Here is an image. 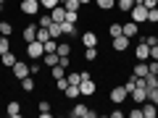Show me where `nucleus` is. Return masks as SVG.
Instances as JSON below:
<instances>
[{
    "label": "nucleus",
    "mask_w": 158,
    "mask_h": 118,
    "mask_svg": "<svg viewBox=\"0 0 158 118\" xmlns=\"http://www.w3.org/2000/svg\"><path fill=\"white\" fill-rule=\"evenodd\" d=\"M58 3H61V6H63V3H66V0H58Z\"/></svg>",
    "instance_id": "50"
},
{
    "label": "nucleus",
    "mask_w": 158,
    "mask_h": 118,
    "mask_svg": "<svg viewBox=\"0 0 158 118\" xmlns=\"http://www.w3.org/2000/svg\"><path fill=\"white\" fill-rule=\"evenodd\" d=\"M27 55L32 58V61H42V55H45V45H42L40 39H32V42H27Z\"/></svg>",
    "instance_id": "1"
},
{
    "label": "nucleus",
    "mask_w": 158,
    "mask_h": 118,
    "mask_svg": "<svg viewBox=\"0 0 158 118\" xmlns=\"http://www.w3.org/2000/svg\"><path fill=\"white\" fill-rule=\"evenodd\" d=\"M148 100L153 105H158V87H148Z\"/></svg>",
    "instance_id": "27"
},
{
    "label": "nucleus",
    "mask_w": 158,
    "mask_h": 118,
    "mask_svg": "<svg viewBox=\"0 0 158 118\" xmlns=\"http://www.w3.org/2000/svg\"><path fill=\"white\" fill-rule=\"evenodd\" d=\"M66 79H69V84H79V81H82V73H79V71H71Z\"/></svg>",
    "instance_id": "34"
},
{
    "label": "nucleus",
    "mask_w": 158,
    "mask_h": 118,
    "mask_svg": "<svg viewBox=\"0 0 158 118\" xmlns=\"http://www.w3.org/2000/svg\"><path fill=\"white\" fill-rule=\"evenodd\" d=\"M48 29H50V37H53V39H58V37H61V34H63L61 24H56V21H53V24H50V26H48Z\"/></svg>",
    "instance_id": "24"
},
{
    "label": "nucleus",
    "mask_w": 158,
    "mask_h": 118,
    "mask_svg": "<svg viewBox=\"0 0 158 118\" xmlns=\"http://www.w3.org/2000/svg\"><path fill=\"white\" fill-rule=\"evenodd\" d=\"M63 8H66V11H79V0H66Z\"/></svg>",
    "instance_id": "39"
},
{
    "label": "nucleus",
    "mask_w": 158,
    "mask_h": 118,
    "mask_svg": "<svg viewBox=\"0 0 158 118\" xmlns=\"http://www.w3.org/2000/svg\"><path fill=\"white\" fill-rule=\"evenodd\" d=\"M95 89H98V84L92 81V79L79 81V95H82V97H92V95H95Z\"/></svg>",
    "instance_id": "6"
},
{
    "label": "nucleus",
    "mask_w": 158,
    "mask_h": 118,
    "mask_svg": "<svg viewBox=\"0 0 158 118\" xmlns=\"http://www.w3.org/2000/svg\"><path fill=\"white\" fill-rule=\"evenodd\" d=\"M42 63H45V66H58V53H45V55H42Z\"/></svg>",
    "instance_id": "21"
},
{
    "label": "nucleus",
    "mask_w": 158,
    "mask_h": 118,
    "mask_svg": "<svg viewBox=\"0 0 158 118\" xmlns=\"http://www.w3.org/2000/svg\"><path fill=\"white\" fill-rule=\"evenodd\" d=\"M135 3H142V0H135Z\"/></svg>",
    "instance_id": "51"
},
{
    "label": "nucleus",
    "mask_w": 158,
    "mask_h": 118,
    "mask_svg": "<svg viewBox=\"0 0 158 118\" xmlns=\"http://www.w3.org/2000/svg\"><path fill=\"white\" fill-rule=\"evenodd\" d=\"M0 6H6V0H0Z\"/></svg>",
    "instance_id": "49"
},
{
    "label": "nucleus",
    "mask_w": 158,
    "mask_h": 118,
    "mask_svg": "<svg viewBox=\"0 0 158 118\" xmlns=\"http://www.w3.org/2000/svg\"><path fill=\"white\" fill-rule=\"evenodd\" d=\"M0 37H3V34H0Z\"/></svg>",
    "instance_id": "52"
},
{
    "label": "nucleus",
    "mask_w": 158,
    "mask_h": 118,
    "mask_svg": "<svg viewBox=\"0 0 158 118\" xmlns=\"http://www.w3.org/2000/svg\"><path fill=\"white\" fill-rule=\"evenodd\" d=\"M116 8L121 13H129L132 8H135V0H116Z\"/></svg>",
    "instance_id": "19"
},
{
    "label": "nucleus",
    "mask_w": 158,
    "mask_h": 118,
    "mask_svg": "<svg viewBox=\"0 0 158 118\" xmlns=\"http://www.w3.org/2000/svg\"><path fill=\"white\" fill-rule=\"evenodd\" d=\"M0 34H3V37H11L13 34V26L8 21H0Z\"/></svg>",
    "instance_id": "25"
},
{
    "label": "nucleus",
    "mask_w": 158,
    "mask_h": 118,
    "mask_svg": "<svg viewBox=\"0 0 158 118\" xmlns=\"http://www.w3.org/2000/svg\"><path fill=\"white\" fill-rule=\"evenodd\" d=\"M16 61H19V58L13 55L11 50H8V53H3V55H0V63H3V66H6V68H13V63H16Z\"/></svg>",
    "instance_id": "16"
},
{
    "label": "nucleus",
    "mask_w": 158,
    "mask_h": 118,
    "mask_svg": "<svg viewBox=\"0 0 158 118\" xmlns=\"http://www.w3.org/2000/svg\"><path fill=\"white\" fill-rule=\"evenodd\" d=\"M121 34H124V37H137V34H140V24H135V21H132V18H129V21H124V24H121Z\"/></svg>",
    "instance_id": "8"
},
{
    "label": "nucleus",
    "mask_w": 158,
    "mask_h": 118,
    "mask_svg": "<svg viewBox=\"0 0 158 118\" xmlns=\"http://www.w3.org/2000/svg\"><path fill=\"white\" fill-rule=\"evenodd\" d=\"M92 0H79V6H90Z\"/></svg>",
    "instance_id": "47"
},
{
    "label": "nucleus",
    "mask_w": 158,
    "mask_h": 118,
    "mask_svg": "<svg viewBox=\"0 0 158 118\" xmlns=\"http://www.w3.org/2000/svg\"><path fill=\"white\" fill-rule=\"evenodd\" d=\"M42 45H45V53H56L58 50V39H48V42H42Z\"/></svg>",
    "instance_id": "26"
},
{
    "label": "nucleus",
    "mask_w": 158,
    "mask_h": 118,
    "mask_svg": "<svg viewBox=\"0 0 158 118\" xmlns=\"http://www.w3.org/2000/svg\"><path fill=\"white\" fill-rule=\"evenodd\" d=\"M135 58H137V61H150V45H148L145 39L135 47Z\"/></svg>",
    "instance_id": "10"
},
{
    "label": "nucleus",
    "mask_w": 158,
    "mask_h": 118,
    "mask_svg": "<svg viewBox=\"0 0 158 118\" xmlns=\"http://www.w3.org/2000/svg\"><path fill=\"white\" fill-rule=\"evenodd\" d=\"M142 79H145L148 87H158V73H150V71H148V76H142Z\"/></svg>",
    "instance_id": "28"
},
{
    "label": "nucleus",
    "mask_w": 158,
    "mask_h": 118,
    "mask_svg": "<svg viewBox=\"0 0 158 118\" xmlns=\"http://www.w3.org/2000/svg\"><path fill=\"white\" fill-rule=\"evenodd\" d=\"M129 42H132L129 37H124V34H118V37H113V39H111V47H113L116 53H124L127 47H129Z\"/></svg>",
    "instance_id": "9"
},
{
    "label": "nucleus",
    "mask_w": 158,
    "mask_h": 118,
    "mask_svg": "<svg viewBox=\"0 0 158 118\" xmlns=\"http://www.w3.org/2000/svg\"><path fill=\"white\" fill-rule=\"evenodd\" d=\"M82 45L85 47H98V34L95 32H85L82 34Z\"/></svg>",
    "instance_id": "13"
},
{
    "label": "nucleus",
    "mask_w": 158,
    "mask_h": 118,
    "mask_svg": "<svg viewBox=\"0 0 158 118\" xmlns=\"http://www.w3.org/2000/svg\"><path fill=\"white\" fill-rule=\"evenodd\" d=\"M129 116H132V118H142V105H137L135 110H129Z\"/></svg>",
    "instance_id": "40"
},
{
    "label": "nucleus",
    "mask_w": 158,
    "mask_h": 118,
    "mask_svg": "<svg viewBox=\"0 0 158 118\" xmlns=\"http://www.w3.org/2000/svg\"><path fill=\"white\" fill-rule=\"evenodd\" d=\"M145 42H148V45H158V37H156V34H148V37H145Z\"/></svg>",
    "instance_id": "41"
},
{
    "label": "nucleus",
    "mask_w": 158,
    "mask_h": 118,
    "mask_svg": "<svg viewBox=\"0 0 158 118\" xmlns=\"http://www.w3.org/2000/svg\"><path fill=\"white\" fill-rule=\"evenodd\" d=\"M21 11L27 16H37L42 11V6H40V0H21Z\"/></svg>",
    "instance_id": "5"
},
{
    "label": "nucleus",
    "mask_w": 158,
    "mask_h": 118,
    "mask_svg": "<svg viewBox=\"0 0 158 118\" xmlns=\"http://www.w3.org/2000/svg\"><path fill=\"white\" fill-rule=\"evenodd\" d=\"M21 37H24V42H32V39H37V24H27V26L21 29Z\"/></svg>",
    "instance_id": "11"
},
{
    "label": "nucleus",
    "mask_w": 158,
    "mask_h": 118,
    "mask_svg": "<svg viewBox=\"0 0 158 118\" xmlns=\"http://www.w3.org/2000/svg\"><path fill=\"white\" fill-rule=\"evenodd\" d=\"M29 71H32V76H37V73H40V61H34L32 66H29Z\"/></svg>",
    "instance_id": "42"
},
{
    "label": "nucleus",
    "mask_w": 158,
    "mask_h": 118,
    "mask_svg": "<svg viewBox=\"0 0 158 118\" xmlns=\"http://www.w3.org/2000/svg\"><path fill=\"white\" fill-rule=\"evenodd\" d=\"M21 89H24V92H32V89H34V79H32V76L21 79Z\"/></svg>",
    "instance_id": "29"
},
{
    "label": "nucleus",
    "mask_w": 158,
    "mask_h": 118,
    "mask_svg": "<svg viewBox=\"0 0 158 118\" xmlns=\"http://www.w3.org/2000/svg\"><path fill=\"white\" fill-rule=\"evenodd\" d=\"M142 118H156V105H153L150 100L142 102Z\"/></svg>",
    "instance_id": "17"
},
{
    "label": "nucleus",
    "mask_w": 158,
    "mask_h": 118,
    "mask_svg": "<svg viewBox=\"0 0 158 118\" xmlns=\"http://www.w3.org/2000/svg\"><path fill=\"white\" fill-rule=\"evenodd\" d=\"M6 113H8L11 118H19V116H21V102H16V100H13V102H8Z\"/></svg>",
    "instance_id": "15"
},
{
    "label": "nucleus",
    "mask_w": 158,
    "mask_h": 118,
    "mask_svg": "<svg viewBox=\"0 0 158 118\" xmlns=\"http://www.w3.org/2000/svg\"><path fill=\"white\" fill-rule=\"evenodd\" d=\"M150 61H158V45L150 47Z\"/></svg>",
    "instance_id": "44"
},
{
    "label": "nucleus",
    "mask_w": 158,
    "mask_h": 118,
    "mask_svg": "<svg viewBox=\"0 0 158 118\" xmlns=\"http://www.w3.org/2000/svg\"><path fill=\"white\" fill-rule=\"evenodd\" d=\"M58 55H69V53H71V45H69V42H58Z\"/></svg>",
    "instance_id": "31"
},
{
    "label": "nucleus",
    "mask_w": 158,
    "mask_h": 118,
    "mask_svg": "<svg viewBox=\"0 0 158 118\" xmlns=\"http://www.w3.org/2000/svg\"><path fill=\"white\" fill-rule=\"evenodd\" d=\"M127 97H129V89H127L124 84H121V87H113V89H111V102H113V105H121Z\"/></svg>",
    "instance_id": "4"
},
{
    "label": "nucleus",
    "mask_w": 158,
    "mask_h": 118,
    "mask_svg": "<svg viewBox=\"0 0 158 118\" xmlns=\"http://www.w3.org/2000/svg\"><path fill=\"white\" fill-rule=\"evenodd\" d=\"M63 95H66L69 100H77V97H79V84H69L66 89H63Z\"/></svg>",
    "instance_id": "22"
},
{
    "label": "nucleus",
    "mask_w": 158,
    "mask_h": 118,
    "mask_svg": "<svg viewBox=\"0 0 158 118\" xmlns=\"http://www.w3.org/2000/svg\"><path fill=\"white\" fill-rule=\"evenodd\" d=\"M148 24H158V8H148Z\"/></svg>",
    "instance_id": "32"
},
{
    "label": "nucleus",
    "mask_w": 158,
    "mask_h": 118,
    "mask_svg": "<svg viewBox=\"0 0 158 118\" xmlns=\"http://www.w3.org/2000/svg\"><path fill=\"white\" fill-rule=\"evenodd\" d=\"M66 76V68L63 66H53V79H63Z\"/></svg>",
    "instance_id": "36"
},
{
    "label": "nucleus",
    "mask_w": 158,
    "mask_h": 118,
    "mask_svg": "<svg viewBox=\"0 0 158 118\" xmlns=\"http://www.w3.org/2000/svg\"><path fill=\"white\" fill-rule=\"evenodd\" d=\"M148 68H150V73H158V61H150V63H148Z\"/></svg>",
    "instance_id": "45"
},
{
    "label": "nucleus",
    "mask_w": 158,
    "mask_h": 118,
    "mask_svg": "<svg viewBox=\"0 0 158 118\" xmlns=\"http://www.w3.org/2000/svg\"><path fill=\"white\" fill-rule=\"evenodd\" d=\"M108 34H111V39L118 37V34H121V24H111V26H108Z\"/></svg>",
    "instance_id": "35"
},
{
    "label": "nucleus",
    "mask_w": 158,
    "mask_h": 118,
    "mask_svg": "<svg viewBox=\"0 0 158 118\" xmlns=\"http://www.w3.org/2000/svg\"><path fill=\"white\" fill-rule=\"evenodd\" d=\"M37 110H40V118H50V116H53L50 102H48V100H42V102H40V105H37Z\"/></svg>",
    "instance_id": "18"
},
{
    "label": "nucleus",
    "mask_w": 158,
    "mask_h": 118,
    "mask_svg": "<svg viewBox=\"0 0 158 118\" xmlns=\"http://www.w3.org/2000/svg\"><path fill=\"white\" fill-rule=\"evenodd\" d=\"M50 18H53L56 24H63V21H66V8H63V6H56V8L50 11Z\"/></svg>",
    "instance_id": "12"
},
{
    "label": "nucleus",
    "mask_w": 158,
    "mask_h": 118,
    "mask_svg": "<svg viewBox=\"0 0 158 118\" xmlns=\"http://www.w3.org/2000/svg\"><path fill=\"white\" fill-rule=\"evenodd\" d=\"M156 118H158V105H156Z\"/></svg>",
    "instance_id": "48"
},
{
    "label": "nucleus",
    "mask_w": 158,
    "mask_h": 118,
    "mask_svg": "<svg viewBox=\"0 0 158 118\" xmlns=\"http://www.w3.org/2000/svg\"><path fill=\"white\" fill-rule=\"evenodd\" d=\"M85 61H98V47H85Z\"/></svg>",
    "instance_id": "30"
},
{
    "label": "nucleus",
    "mask_w": 158,
    "mask_h": 118,
    "mask_svg": "<svg viewBox=\"0 0 158 118\" xmlns=\"http://www.w3.org/2000/svg\"><path fill=\"white\" fill-rule=\"evenodd\" d=\"M111 118H124V110H111Z\"/></svg>",
    "instance_id": "46"
},
{
    "label": "nucleus",
    "mask_w": 158,
    "mask_h": 118,
    "mask_svg": "<svg viewBox=\"0 0 158 118\" xmlns=\"http://www.w3.org/2000/svg\"><path fill=\"white\" fill-rule=\"evenodd\" d=\"M11 50V42H8V37H0V55L3 53H8Z\"/></svg>",
    "instance_id": "37"
},
{
    "label": "nucleus",
    "mask_w": 158,
    "mask_h": 118,
    "mask_svg": "<svg viewBox=\"0 0 158 118\" xmlns=\"http://www.w3.org/2000/svg\"><path fill=\"white\" fill-rule=\"evenodd\" d=\"M40 6L45 8V11H53V8H56V6H61V3H58V0H40Z\"/></svg>",
    "instance_id": "33"
},
{
    "label": "nucleus",
    "mask_w": 158,
    "mask_h": 118,
    "mask_svg": "<svg viewBox=\"0 0 158 118\" xmlns=\"http://www.w3.org/2000/svg\"><path fill=\"white\" fill-rule=\"evenodd\" d=\"M61 29H63V34H66V37H77V34H79V29H77V24H74V21H63Z\"/></svg>",
    "instance_id": "14"
},
{
    "label": "nucleus",
    "mask_w": 158,
    "mask_h": 118,
    "mask_svg": "<svg viewBox=\"0 0 158 118\" xmlns=\"http://www.w3.org/2000/svg\"><path fill=\"white\" fill-rule=\"evenodd\" d=\"M95 6L100 11H111V8H116V0H95Z\"/></svg>",
    "instance_id": "23"
},
{
    "label": "nucleus",
    "mask_w": 158,
    "mask_h": 118,
    "mask_svg": "<svg viewBox=\"0 0 158 118\" xmlns=\"http://www.w3.org/2000/svg\"><path fill=\"white\" fill-rule=\"evenodd\" d=\"M142 6L145 8H158V0H142Z\"/></svg>",
    "instance_id": "43"
},
{
    "label": "nucleus",
    "mask_w": 158,
    "mask_h": 118,
    "mask_svg": "<svg viewBox=\"0 0 158 118\" xmlns=\"http://www.w3.org/2000/svg\"><path fill=\"white\" fill-rule=\"evenodd\" d=\"M13 76H16V81H21V79L32 76V71H29V66H27V63L16 61V63H13Z\"/></svg>",
    "instance_id": "7"
},
{
    "label": "nucleus",
    "mask_w": 158,
    "mask_h": 118,
    "mask_svg": "<svg viewBox=\"0 0 158 118\" xmlns=\"http://www.w3.org/2000/svg\"><path fill=\"white\" fill-rule=\"evenodd\" d=\"M69 116H71V118H98V113L92 110V108H87V105L79 102V105H74L71 110H69Z\"/></svg>",
    "instance_id": "2"
},
{
    "label": "nucleus",
    "mask_w": 158,
    "mask_h": 118,
    "mask_svg": "<svg viewBox=\"0 0 158 118\" xmlns=\"http://www.w3.org/2000/svg\"><path fill=\"white\" fill-rule=\"evenodd\" d=\"M148 71H150V68H148V61H137V66H135V76H148Z\"/></svg>",
    "instance_id": "20"
},
{
    "label": "nucleus",
    "mask_w": 158,
    "mask_h": 118,
    "mask_svg": "<svg viewBox=\"0 0 158 118\" xmlns=\"http://www.w3.org/2000/svg\"><path fill=\"white\" fill-rule=\"evenodd\" d=\"M129 16H132L135 24H148V8L142 6V3H135V8L129 11Z\"/></svg>",
    "instance_id": "3"
},
{
    "label": "nucleus",
    "mask_w": 158,
    "mask_h": 118,
    "mask_svg": "<svg viewBox=\"0 0 158 118\" xmlns=\"http://www.w3.org/2000/svg\"><path fill=\"white\" fill-rule=\"evenodd\" d=\"M40 26H50V24H53V18H50V13H42V16H40Z\"/></svg>",
    "instance_id": "38"
}]
</instances>
